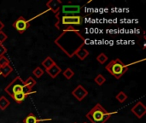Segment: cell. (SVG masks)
<instances>
[{
	"label": "cell",
	"mask_w": 146,
	"mask_h": 123,
	"mask_svg": "<svg viewBox=\"0 0 146 123\" xmlns=\"http://www.w3.org/2000/svg\"><path fill=\"white\" fill-rule=\"evenodd\" d=\"M7 64H9V59L6 57H0V67H3L4 65H7Z\"/></svg>",
	"instance_id": "603a6c76"
},
{
	"label": "cell",
	"mask_w": 146,
	"mask_h": 123,
	"mask_svg": "<svg viewBox=\"0 0 146 123\" xmlns=\"http://www.w3.org/2000/svg\"><path fill=\"white\" fill-rule=\"evenodd\" d=\"M72 95L80 102H81L87 95H88V92L81 86L79 85L73 92H72Z\"/></svg>",
	"instance_id": "9c48e42d"
},
{
	"label": "cell",
	"mask_w": 146,
	"mask_h": 123,
	"mask_svg": "<svg viewBox=\"0 0 146 123\" xmlns=\"http://www.w3.org/2000/svg\"><path fill=\"white\" fill-rule=\"evenodd\" d=\"M23 86H24V81L22 80V79L20 76H16L4 89L5 92L8 93L10 97L13 96L14 94L17 93V92H22L23 89Z\"/></svg>",
	"instance_id": "277c9868"
},
{
	"label": "cell",
	"mask_w": 146,
	"mask_h": 123,
	"mask_svg": "<svg viewBox=\"0 0 146 123\" xmlns=\"http://www.w3.org/2000/svg\"><path fill=\"white\" fill-rule=\"evenodd\" d=\"M74 123H76V122H74Z\"/></svg>",
	"instance_id": "83f0119b"
},
{
	"label": "cell",
	"mask_w": 146,
	"mask_h": 123,
	"mask_svg": "<svg viewBox=\"0 0 146 123\" xmlns=\"http://www.w3.org/2000/svg\"><path fill=\"white\" fill-rule=\"evenodd\" d=\"M12 72H13V68L10 66V64H7L3 67H0V74L4 78L8 77Z\"/></svg>",
	"instance_id": "7c38bea8"
},
{
	"label": "cell",
	"mask_w": 146,
	"mask_h": 123,
	"mask_svg": "<svg viewBox=\"0 0 146 123\" xmlns=\"http://www.w3.org/2000/svg\"><path fill=\"white\" fill-rule=\"evenodd\" d=\"M61 21L62 25L73 27L74 25H80L82 23V17L80 15H62Z\"/></svg>",
	"instance_id": "8992f818"
},
{
	"label": "cell",
	"mask_w": 146,
	"mask_h": 123,
	"mask_svg": "<svg viewBox=\"0 0 146 123\" xmlns=\"http://www.w3.org/2000/svg\"><path fill=\"white\" fill-rule=\"evenodd\" d=\"M132 113L135 115V116L139 119H141L146 114L145 105L142 102H138L131 110Z\"/></svg>",
	"instance_id": "ba28073f"
},
{
	"label": "cell",
	"mask_w": 146,
	"mask_h": 123,
	"mask_svg": "<svg viewBox=\"0 0 146 123\" xmlns=\"http://www.w3.org/2000/svg\"><path fill=\"white\" fill-rule=\"evenodd\" d=\"M97 61L100 63V64H104L107 61H108V57L104 54V53H100L98 57H97Z\"/></svg>",
	"instance_id": "ffe728a7"
},
{
	"label": "cell",
	"mask_w": 146,
	"mask_h": 123,
	"mask_svg": "<svg viewBox=\"0 0 146 123\" xmlns=\"http://www.w3.org/2000/svg\"><path fill=\"white\" fill-rule=\"evenodd\" d=\"M113 114H116V112L110 113L100 104H97L86 116L92 123H105Z\"/></svg>",
	"instance_id": "7a4b0ae2"
},
{
	"label": "cell",
	"mask_w": 146,
	"mask_h": 123,
	"mask_svg": "<svg viewBox=\"0 0 146 123\" xmlns=\"http://www.w3.org/2000/svg\"><path fill=\"white\" fill-rule=\"evenodd\" d=\"M75 56H76L80 60L83 61V60H85V59L89 56V51H88L86 49H85L84 47H82V48H80V49L75 53Z\"/></svg>",
	"instance_id": "5bb4252c"
},
{
	"label": "cell",
	"mask_w": 146,
	"mask_h": 123,
	"mask_svg": "<svg viewBox=\"0 0 146 123\" xmlns=\"http://www.w3.org/2000/svg\"><path fill=\"white\" fill-rule=\"evenodd\" d=\"M27 96H29V95L25 94V93H23L22 92H17V93L14 94L13 96H11V98H12L17 104H21V103L27 98Z\"/></svg>",
	"instance_id": "4fadbf2b"
},
{
	"label": "cell",
	"mask_w": 146,
	"mask_h": 123,
	"mask_svg": "<svg viewBox=\"0 0 146 123\" xmlns=\"http://www.w3.org/2000/svg\"><path fill=\"white\" fill-rule=\"evenodd\" d=\"M33 74L37 79H39V78L44 74V70H43L40 67H37L36 68L33 69Z\"/></svg>",
	"instance_id": "7402d4cb"
},
{
	"label": "cell",
	"mask_w": 146,
	"mask_h": 123,
	"mask_svg": "<svg viewBox=\"0 0 146 123\" xmlns=\"http://www.w3.org/2000/svg\"><path fill=\"white\" fill-rule=\"evenodd\" d=\"M54 43L69 58H72L80 48L84 47L86 39L80 31L74 27H68L55 39Z\"/></svg>",
	"instance_id": "6da1fadb"
},
{
	"label": "cell",
	"mask_w": 146,
	"mask_h": 123,
	"mask_svg": "<svg viewBox=\"0 0 146 123\" xmlns=\"http://www.w3.org/2000/svg\"><path fill=\"white\" fill-rule=\"evenodd\" d=\"M62 4V2L61 0H50L46 3V6L48 7V9H50L56 15L59 12Z\"/></svg>",
	"instance_id": "30bf717a"
},
{
	"label": "cell",
	"mask_w": 146,
	"mask_h": 123,
	"mask_svg": "<svg viewBox=\"0 0 146 123\" xmlns=\"http://www.w3.org/2000/svg\"><path fill=\"white\" fill-rule=\"evenodd\" d=\"M6 53H7V48L3 44H0V57H3Z\"/></svg>",
	"instance_id": "d4e9b609"
},
{
	"label": "cell",
	"mask_w": 146,
	"mask_h": 123,
	"mask_svg": "<svg viewBox=\"0 0 146 123\" xmlns=\"http://www.w3.org/2000/svg\"><path fill=\"white\" fill-rule=\"evenodd\" d=\"M62 72V68L56 63L54 64L51 68H50L49 69H46V73L52 78L55 79L60 73Z\"/></svg>",
	"instance_id": "8fae6325"
},
{
	"label": "cell",
	"mask_w": 146,
	"mask_h": 123,
	"mask_svg": "<svg viewBox=\"0 0 146 123\" xmlns=\"http://www.w3.org/2000/svg\"><path fill=\"white\" fill-rule=\"evenodd\" d=\"M8 39V36L3 31H0V44H3L6 39Z\"/></svg>",
	"instance_id": "cb8c5ba5"
},
{
	"label": "cell",
	"mask_w": 146,
	"mask_h": 123,
	"mask_svg": "<svg viewBox=\"0 0 146 123\" xmlns=\"http://www.w3.org/2000/svg\"><path fill=\"white\" fill-rule=\"evenodd\" d=\"M39 122H41V120H38V117L33 113H30L23 120V123H39Z\"/></svg>",
	"instance_id": "2e32d148"
},
{
	"label": "cell",
	"mask_w": 146,
	"mask_h": 123,
	"mask_svg": "<svg viewBox=\"0 0 146 123\" xmlns=\"http://www.w3.org/2000/svg\"><path fill=\"white\" fill-rule=\"evenodd\" d=\"M42 66L45 68V70L46 69H49L50 68H51L54 64H56V62L50 57H47L43 62H42Z\"/></svg>",
	"instance_id": "9a60e30c"
},
{
	"label": "cell",
	"mask_w": 146,
	"mask_h": 123,
	"mask_svg": "<svg viewBox=\"0 0 146 123\" xmlns=\"http://www.w3.org/2000/svg\"><path fill=\"white\" fill-rule=\"evenodd\" d=\"M84 123H86V122H84Z\"/></svg>",
	"instance_id": "4316f807"
},
{
	"label": "cell",
	"mask_w": 146,
	"mask_h": 123,
	"mask_svg": "<svg viewBox=\"0 0 146 123\" xmlns=\"http://www.w3.org/2000/svg\"><path fill=\"white\" fill-rule=\"evenodd\" d=\"M81 8L82 7L80 5H62V13L63 15H78Z\"/></svg>",
	"instance_id": "52a82bcc"
},
{
	"label": "cell",
	"mask_w": 146,
	"mask_h": 123,
	"mask_svg": "<svg viewBox=\"0 0 146 123\" xmlns=\"http://www.w3.org/2000/svg\"><path fill=\"white\" fill-rule=\"evenodd\" d=\"M63 75H64V77H65L67 80H70V79H72V78L74 77V72L71 68H66V69L64 70V72H63Z\"/></svg>",
	"instance_id": "d6986e66"
},
{
	"label": "cell",
	"mask_w": 146,
	"mask_h": 123,
	"mask_svg": "<svg viewBox=\"0 0 146 123\" xmlns=\"http://www.w3.org/2000/svg\"><path fill=\"white\" fill-rule=\"evenodd\" d=\"M94 81L96 82V84H97V85H98V86H102L104 83H105V82H106V79H105V77H104L103 74H98V75L94 79Z\"/></svg>",
	"instance_id": "44dd1931"
},
{
	"label": "cell",
	"mask_w": 146,
	"mask_h": 123,
	"mask_svg": "<svg viewBox=\"0 0 146 123\" xmlns=\"http://www.w3.org/2000/svg\"><path fill=\"white\" fill-rule=\"evenodd\" d=\"M4 27V24L0 21V31H3V28Z\"/></svg>",
	"instance_id": "484cf974"
},
{
	"label": "cell",
	"mask_w": 146,
	"mask_h": 123,
	"mask_svg": "<svg viewBox=\"0 0 146 123\" xmlns=\"http://www.w3.org/2000/svg\"><path fill=\"white\" fill-rule=\"evenodd\" d=\"M9 104H10L9 101L4 96L0 97V110H4Z\"/></svg>",
	"instance_id": "e0dca14e"
},
{
	"label": "cell",
	"mask_w": 146,
	"mask_h": 123,
	"mask_svg": "<svg viewBox=\"0 0 146 123\" xmlns=\"http://www.w3.org/2000/svg\"><path fill=\"white\" fill-rule=\"evenodd\" d=\"M105 68L115 79L119 80L126 74V72H127L128 65H126L121 59L116 58V59L110 62L106 65Z\"/></svg>",
	"instance_id": "3957f363"
},
{
	"label": "cell",
	"mask_w": 146,
	"mask_h": 123,
	"mask_svg": "<svg viewBox=\"0 0 146 123\" xmlns=\"http://www.w3.org/2000/svg\"><path fill=\"white\" fill-rule=\"evenodd\" d=\"M115 98L119 101V103H124L127 99V95L125 92H120L115 96Z\"/></svg>",
	"instance_id": "ac0fdd59"
},
{
	"label": "cell",
	"mask_w": 146,
	"mask_h": 123,
	"mask_svg": "<svg viewBox=\"0 0 146 123\" xmlns=\"http://www.w3.org/2000/svg\"><path fill=\"white\" fill-rule=\"evenodd\" d=\"M30 27V21L26 20L23 16H19L17 20L13 23V27L20 33L23 34L25 31Z\"/></svg>",
	"instance_id": "5b68a950"
},
{
	"label": "cell",
	"mask_w": 146,
	"mask_h": 123,
	"mask_svg": "<svg viewBox=\"0 0 146 123\" xmlns=\"http://www.w3.org/2000/svg\"><path fill=\"white\" fill-rule=\"evenodd\" d=\"M91 123H92V122H91Z\"/></svg>",
	"instance_id": "f1b7e54d"
}]
</instances>
